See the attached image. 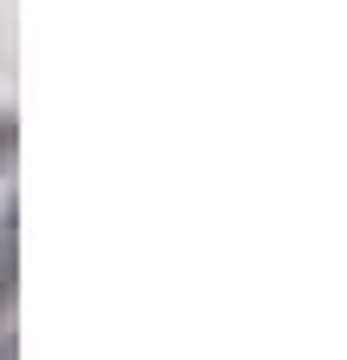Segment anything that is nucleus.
<instances>
[{
    "instance_id": "nucleus-3",
    "label": "nucleus",
    "mask_w": 347,
    "mask_h": 360,
    "mask_svg": "<svg viewBox=\"0 0 347 360\" xmlns=\"http://www.w3.org/2000/svg\"><path fill=\"white\" fill-rule=\"evenodd\" d=\"M0 360H20V341H13V321H0Z\"/></svg>"
},
{
    "instance_id": "nucleus-1",
    "label": "nucleus",
    "mask_w": 347,
    "mask_h": 360,
    "mask_svg": "<svg viewBox=\"0 0 347 360\" xmlns=\"http://www.w3.org/2000/svg\"><path fill=\"white\" fill-rule=\"evenodd\" d=\"M13 243H20V217H13V210H0V314L13 308V282H20V256H13Z\"/></svg>"
},
{
    "instance_id": "nucleus-2",
    "label": "nucleus",
    "mask_w": 347,
    "mask_h": 360,
    "mask_svg": "<svg viewBox=\"0 0 347 360\" xmlns=\"http://www.w3.org/2000/svg\"><path fill=\"white\" fill-rule=\"evenodd\" d=\"M13 151H20V118L0 112V171H13Z\"/></svg>"
}]
</instances>
